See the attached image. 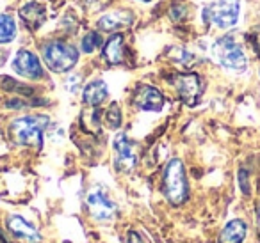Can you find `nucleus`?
<instances>
[{"mask_svg":"<svg viewBox=\"0 0 260 243\" xmlns=\"http://www.w3.org/2000/svg\"><path fill=\"white\" fill-rule=\"evenodd\" d=\"M47 126V115H25L11 123L9 133H11V139L20 146H32L36 149H41Z\"/></svg>","mask_w":260,"mask_h":243,"instance_id":"obj_1","label":"nucleus"},{"mask_svg":"<svg viewBox=\"0 0 260 243\" xmlns=\"http://www.w3.org/2000/svg\"><path fill=\"white\" fill-rule=\"evenodd\" d=\"M162 192L166 199L170 200L173 206H180L185 202L189 193L187 178H185V169L178 158L168 161L166 169H164L162 176Z\"/></svg>","mask_w":260,"mask_h":243,"instance_id":"obj_2","label":"nucleus"},{"mask_svg":"<svg viewBox=\"0 0 260 243\" xmlns=\"http://www.w3.org/2000/svg\"><path fill=\"white\" fill-rule=\"evenodd\" d=\"M41 55L47 68L54 73H66L77 64L79 52L64 41H48L41 47Z\"/></svg>","mask_w":260,"mask_h":243,"instance_id":"obj_3","label":"nucleus"},{"mask_svg":"<svg viewBox=\"0 0 260 243\" xmlns=\"http://www.w3.org/2000/svg\"><path fill=\"white\" fill-rule=\"evenodd\" d=\"M212 54L216 61L219 62L223 68L230 69L235 73H242L248 66V59L242 50L241 45L235 41V37L224 36L219 37L216 43L212 45Z\"/></svg>","mask_w":260,"mask_h":243,"instance_id":"obj_4","label":"nucleus"},{"mask_svg":"<svg viewBox=\"0 0 260 243\" xmlns=\"http://www.w3.org/2000/svg\"><path fill=\"white\" fill-rule=\"evenodd\" d=\"M239 15H241V0H216L203 11L205 22L219 29L234 27L239 22Z\"/></svg>","mask_w":260,"mask_h":243,"instance_id":"obj_5","label":"nucleus"},{"mask_svg":"<svg viewBox=\"0 0 260 243\" xmlns=\"http://www.w3.org/2000/svg\"><path fill=\"white\" fill-rule=\"evenodd\" d=\"M87 210H89L91 217L96 222H111L116 217V204L107 197V193L102 188H94L87 193L86 197Z\"/></svg>","mask_w":260,"mask_h":243,"instance_id":"obj_6","label":"nucleus"},{"mask_svg":"<svg viewBox=\"0 0 260 243\" xmlns=\"http://www.w3.org/2000/svg\"><path fill=\"white\" fill-rule=\"evenodd\" d=\"M13 69L20 76H23V78H30V80L43 78V68H41L40 59H38L36 54H32L29 50H20L16 54L15 61H13Z\"/></svg>","mask_w":260,"mask_h":243,"instance_id":"obj_7","label":"nucleus"},{"mask_svg":"<svg viewBox=\"0 0 260 243\" xmlns=\"http://www.w3.org/2000/svg\"><path fill=\"white\" fill-rule=\"evenodd\" d=\"M175 87H177L178 94H180L182 101L187 103L189 107L198 103L200 96H202L203 91V84L202 78L194 73H187V75H180L175 82Z\"/></svg>","mask_w":260,"mask_h":243,"instance_id":"obj_8","label":"nucleus"},{"mask_svg":"<svg viewBox=\"0 0 260 243\" xmlns=\"http://www.w3.org/2000/svg\"><path fill=\"white\" fill-rule=\"evenodd\" d=\"M114 149H116V169L121 172H130L136 167V151L132 142L125 133H119L114 139Z\"/></svg>","mask_w":260,"mask_h":243,"instance_id":"obj_9","label":"nucleus"},{"mask_svg":"<svg viewBox=\"0 0 260 243\" xmlns=\"http://www.w3.org/2000/svg\"><path fill=\"white\" fill-rule=\"evenodd\" d=\"M134 105L139 110L159 112L164 107V96L157 87L141 86L134 94Z\"/></svg>","mask_w":260,"mask_h":243,"instance_id":"obj_10","label":"nucleus"},{"mask_svg":"<svg viewBox=\"0 0 260 243\" xmlns=\"http://www.w3.org/2000/svg\"><path fill=\"white\" fill-rule=\"evenodd\" d=\"M8 229L13 236L20 239H25V241L30 243H40L41 241V234L29 224L27 220H23L18 215H13V217L8 218Z\"/></svg>","mask_w":260,"mask_h":243,"instance_id":"obj_11","label":"nucleus"},{"mask_svg":"<svg viewBox=\"0 0 260 243\" xmlns=\"http://www.w3.org/2000/svg\"><path fill=\"white\" fill-rule=\"evenodd\" d=\"M109 94V89L104 80H93L89 82L82 91V101L89 107H98L105 101Z\"/></svg>","mask_w":260,"mask_h":243,"instance_id":"obj_12","label":"nucleus"},{"mask_svg":"<svg viewBox=\"0 0 260 243\" xmlns=\"http://www.w3.org/2000/svg\"><path fill=\"white\" fill-rule=\"evenodd\" d=\"M246 232H248V225L244 222L239 220V218L230 220L221 231L219 243H242L246 238Z\"/></svg>","mask_w":260,"mask_h":243,"instance_id":"obj_13","label":"nucleus"},{"mask_svg":"<svg viewBox=\"0 0 260 243\" xmlns=\"http://www.w3.org/2000/svg\"><path fill=\"white\" fill-rule=\"evenodd\" d=\"M132 23V15L125 11H116L112 15H107L104 18H100L98 27L105 32H112V30L123 29V27H128Z\"/></svg>","mask_w":260,"mask_h":243,"instance_id":"obj_14","label":"nucleus"},{"mask_svg":"<svg viewBox=\"0 0 260 243\" xmlns=\"http://www.w3.org/2000/svg\"><path fill=\"white\" fill-rule=\"evenodd\" d=\"M104 57L107 59L109 64H121L125 61V54H123V36L121 34H114L109 37L104 48Z\"/></svg>","mask_w":260,"mask_h":243,"instance_id":"obj_15","label":"nucleus"},{"mask_svg":"<svg viewBox=\"0 0 260 243\" xmlns=\"http://www.w3.org/2000/svg\"><path fill=\"white\" fill-rule=\"evenodd\" d=\"M20 16H22L23 23H25L30 30H36V29H40L41 23H43L45 11H43V8H41L40 4H36V2H30V4L23 6L22 11H20Z\"/></svg>","mask_w":260,"mask_h":243,"instance_id":"obj_16","label":"nucleus"},{"mask_svg":"<svg viewBox=\"0 0 260 243\" xmlns=\"http://www.w3.org/2000/svg\"><path fill=\"white\" fill-rule=\"evenodd\" d=\"M16 36V23L15 18L9 15H0V45L11 43Z\"/></svg>","mask_w":260,"mask_h":243,"instance_id":"obj_17","label":"nucleus"},{"mask_svg":"<svg viewBox=\"0 0 260 243\" xmlns=\"http://www.w3.org/2000/svg\"><path fill=\"white\" fill-rule=\"evenodd\" d=\"M105 121H107V126L111 130H118L121 126V110L116 103H112L111 107L105 112Z\"/></svg>","mask_w":260,"mask_h":243,"instance_id":"obj_18","label":"nucleus"},{"mask_svg":"<svg viewBox=\"0 0 260 243\" xmlns=\"http://www.w3.org/2000/svg\"><path fill=\"white\" fill-rule=\"evenodd\" d=\"M102 45V37L98 32H89L82 39V52L84 54H93L98 47Z\"/></svg>","mask_w":260,"mask_h":243,"instance_id":"obj_19","label":"nucleus"},{"mask_svg":"<svg viewBox=\"0 0 260 243\" xmlns=\"http://www.w3.org/2000/svg\"><path fill=\"white\" fill-rule=\"evenodd\" d=\"M128 243H150L148 239L145 238V236H141L139 232H130L128 234Z\"/></svg>","mask_w":260,"mask_h":243,"instance_id":"obj_20","label":"nucleus"},{"mask_svg":"<svg viewBox=\"0 0 260 243\" xmlns=\"http://www.w3.org/2000/svg\"><path fill=\"white\" fill-rule=\"evenodd\" d=\"M141 2H152V0H141Z\"/></svg>","mask_w":260,"mask_h":243,"instance_id":"obj_21","label":"nucleus"}]
</instances>
